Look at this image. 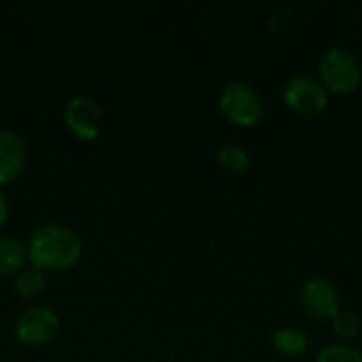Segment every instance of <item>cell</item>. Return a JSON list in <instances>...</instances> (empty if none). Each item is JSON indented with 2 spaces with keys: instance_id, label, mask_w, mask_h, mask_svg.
I'll list each match as a JSON object with an SVG mask.
<instances>
[{
  "instance_id": "8992f818",
  "label": "cell",
  "mask_w": 362,
  "mask_h": 362,
  "mask_svg": "<svg viewBox=\"0 0 362 362\" xmlns=\"http://www.w3.org/2000/svg\"><path fill=\"white\" fill-rule=\"evenodd\" d=\"M66 125L81 140H95L104 125L102 106L89 95H76L68 102L64 112Z\"/></svg>"
},
{
  "instance_id": "2e32d148",
  "label": "cell",
  "mask_w": 362,
  "mask_h": 362,
  "mask_svg": "<svg viewBox=\"0 0 362 362\" xmlns=\"http://www.w3.org/2000/svg\"><path fill=\"white\" fill-rule=\"evenodd\" d=\"M361 87H362V83H361Z\"/></svg>"
},
{
  "instance_id": "6da1fadb",
  "label": "cell",
  "mask_w": 362,
  "mask_h": 362,
  "mask_svg": "<svg viewBox=\"0 0 362 362\" xmlns=\"http://www.w3.org/2000/svg\"><path fill=\"white\" fill-rule=\"evenodd\" d=\"M28 261L40 272H64L78 263L81 240L78 235L59 223L40 225L28 242Z\"/></svg>"
},
{
  "instance_id": "30bf717a",
  "label": "cell",
  "mask_w": 362,
  "mask_h": 362,
  "mask_svg": "<svg viewBox=\"0 0 362 362\" xmlns=\"http://www.w3.org/2000/svg\"><path fill=\"white\" fill-rule=\"evenodd\" d=\"M28 263V250L13 238H0V274L17 276Z\"/></svg>"
},
{
  "instance_id": "ba28073f",
  "label": "cell",
  "mask_w": 362,
  "mask_h": 362,
  "mask_svg": "<svg viewBox=\"0 0 362 362\" xmlns=\"http://www.w3.org/2000/svg\"><path fill=\"white\" fill-rule=\"evenodd\" d=\"M28 161V148L13 129H0V187L15 180Z\"/></svg>"
},
{
  "instance_id": "52a82bcc",
  "label": "cell",
  "mask_w": 362,
  "mask_h": 362,
  "mask_svg": "<svg viewBox=\"0 0 362 362\" xmlns=\"http://www.w3.org/2000/svg\"><path fill=\"white\" fill-rule=\"evenodd\" d=\"M57 329H59V320H57L55 312H51L49 308H42V305L30 308L17 320V339L23 346L40 348L55 339Z\"/></svg>"
},
{
  "instance_id": "5bb4252c",
  "label": "cell",
  "mask_w": 362,
  "mask_h": 362,
  "mask_svg": "<svg viewBox=\"0 0 362 362\" xmlns=\"http://www.w3.org/2000/svg\"><path fill=\"white\" fill-rule=\"evenodd\" d=\"M316 362H362V352L352 344L335 341V344H327L318 352Z\"/></svg>"
},
{
  "instance_id": "7c38bea8",
  "label": "cell",
  "mask_w": 362,
  "mask_h": 362,
  "mask_svg": "<svg viewBox=\"0 0 362 362\" xmlns=\"http://www.w3.org/2000/svg\"><path fill=\"white\" fill-rule=\"evenodd\" d=\"M331 327H333L335 337H337L341 344H350V339L358 337V333H361L362 329L358 314L352 312V310H339V312L331 318Z\"/></svg>"
},
{
  "instance_id": "5b68a950",
  "label": "cell",
  "mask_w": 362,
  "mask_h": 362,
  "mask_svg": "<svg viewBox=\"0 0 362 362\" xmlns=\"http://www.w3.org/2000/svg\"><path fill=\"white\" fill-rule=\"evenodd\" d=\"M301 310L314 320H331L341 310V297L333 280L327 276H310L299 288Z\"/></svg>"
},
{
  "instance_id": "8fae6325",
  "label": "cell",
  "mask_w": 362,
  "mask_h": 362,
  "mask_svg": "<svg viewBox=\"0 0 362 362\" xmlns=\"http://www.w3.org/2000/svg\"><path fill=\"white\" fill-rule=\"evenodd\" d=\"M47 284L45 272H40L34 265H25L17 276H15V291L17 295H21L23 299H34L42 293Z\"/></svg>"
},
{
  "instance_id": "4fadbf2b",
  "label": "cell",
  "mask_w": 362,
  "mask_h": 362,
  "mask_svg": "<svg viewBox=\"0 0 362 362\" xmlns=\"http://www.w3.org/2000/svg\"><path fill=\"white\" fill-rule=\"evenodd\" d=\"M218 161L225 170L242 174L250 168V155L240 144H223L218 148Z\"/></svg>"
},
{
  "instance_id": "3957f363",
  "label": "cell",
  "mask_w": 362,
  "mask_h": 362,
  "mask_svg": "<svg viewBox=\"0 0 362 362\" xmlns=\"http://www.w3.org/2000/svg\"><path fill=\"white\" fill-rule=\"evenodd\" d=\"M218 108L229 123L238 127H252L263 117V98L252 85L231 81L218 93Z\"/></svg>"
},
{
  "instance_id": "7a4b0ae2",
  "label": "cell",
  "mask_w": 362,
  "mask_h": 362,
  "mask_svg": "<svg viewBox=\"0 0 362 362\" xmlns=\"http://www.w3.org/2000/svg\"><path fill=\"white\" fill-rule=\"evenodd\" d=\"M318 81L327 91L350 93L362 83L361 59L346 47H331L318 62Z\"/></svg>"
},
{
  "instance_id": "9a60e30c",
  "label": "cell",
  "mask_w": 362,
  "mask_h": 362,
  "mask_svg": "<svg viewBox=\"0 0 362 362\" xmlns=\"http://www.w3.org/2000/svg\"><path fill=\"white\" fill-rule=\"evenodd\" d=\"M6 216H8V204H6V197H4V193L0 191V225L6 221Z\"/></svg>"
},
{
  "instance_id": "9c48e42d",
  "label": "cell",
  "mask_w": 362,
  "mask_h": 362,
  "mask_svg": "<svg viewBox=\"0 0 362 362\" xmlns=\"http://www.w3.org/2000/svg\"><path fill=\"white\" fill-rule=\"evenodd\" d=\"M272 344L274 348L288 356V358H297V356H303L308 350H310V337L303 329L299 327H280L274 331L272 335Z\"/></svg>"
},
{
  "instance_id": "277c9868",
  "label": "cell",
  "mask_w": 362,
  "mask_h": 362,
  "mask_svg": "<svg viewBox=\"0 0 362 362\" xmlns=\"http://www.w3.org/2000/svg\"><path fill=\"white\" fill-rule=\"evenodd\" d=\"M284 104L299 117H316L329 106V91L312 74H295L284 83Z\"/></svg>"
}]
</instances>
